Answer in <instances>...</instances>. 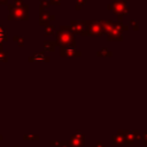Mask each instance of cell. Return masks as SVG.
<instances>
[{
	"label": "cell",
	"instance_id": "5bb4252c",
	"mask_svg": "<svg viewBox=\"0 0 147 147\" xmlns=\"http://www.w3.org/2000/svg\"><path fill=\"white\" fill-rule=\"evenodd\" d=\"M98 56H111V52H109L107 48H102L101 51L96 52Z\"/></svg>",
	"mask_w": 147,
	"mask_h": 147
},
{
	"label": "cell",
	"instance_id": "2e32d148",
	"mask_svg": "<svg viewBox=\"0 0 147 147\" xmlns=\"http://www.w3.org/2000/svg\"><path fill=\"white\" fill-rule=\"evenodd\" d=\"M86 2H87V0H76V5H75L76 9L79 10L84 5H86Z\"/></svg>",
	"mask_w": 147,
	"mask_h": 147
},
{
	"label": "cell",
	"instance_id": "ac0fdd59",
	"mask_svg": "<svg viewBox=\"0 0 147 147\" xmlns=\"http://www.w3.org/2000/svg\"><path fill=\"white\" fill-rule=\"evenodd\" d=\"M0 5H8V0H0Z\"/></svg>",
	"mask_w": 147,
	"mask_h": 147
},
{
	"label": "cell",
	"instance_id": "7c38bea8",
	"mask_svg": "<svg viewBox=\"0 0 147 147\" xmlns=\"http://www.w3.org/2000/svg\"><path fill=\"white\" fill-rule=\"evenodd\" d=\"M8 60V53L2 49V45H0V61L1 62H7Z\"/></svg>",
	"mask_w": 147,
	"mask_h": 147
},
{
	"label": "cell",
	"instance_id": "8fae6325",
	"mask_svg": "<svg viewBox=\"0 0 147 147\" xmlns=\"http://www.w3.org/2000/svg\"><path fill=\"white\" fill-rule=\"evenodd\" d=\"M44 33H45V36H52V34H54L55 33V26L52 25V24L46 25L45 29H44Z\"/></svg>",
	"mask_w": 147,
	"mask_h": 147
},
{
	"label": "cell",
	"instance_id": "3957f363",
	"mask_svg": "<svg viewBox=\"0 0 147 147\" xmlns=\"http://www.w3.org/2000/svg\"><path fill=\"white\" fill-rule=\"evenodd\" d=\"M84 22H85L88 36H91V34L100 36V34L103 33V30H102V26H101L100 22H96V21H84Z\"/></svg>",
	"mask_w": 147,
	"mask_h": 147
},
{
	"label": "cell",
	"instance_id": "7a4b0ae2",
	"mask_svg": "<svg viewBox=\"0 0 147 147\" xmlns=\"http://www.w3.org/2000/svg\"><path fill=\"white\" fill-rule=\"evenodd\" d=\"M56 42L59 46H76L75 34L71 31L70 25H61L60 30L56 32Z\"/></svg>",
	"mask_w": 147,
	"mask_h": 147
},
{
	"label": "cell",
	"instance_id": "277c9868",
	"mask_svg": "<svg viewBox=\"0 0 147 147\" xmlns=\"http://www.w3.org/2000/svg\"><path fill=\"white\" fill-rule=\"evenodd\" d=\"M70 26H71V31L72 33H77V34H84V36H88L87 33V29L85 25L84 21H70Z\"/></svg>",
	"mask_w": 147,
	"mask_h": 147
},
{
	"label": "cell",
	"instance_id": "6da1fadb",
	"mask_svg": "<svg viewBox=\"0 0 147 147\" xmlns=\"http://www.w3.org/2000/svg\"><path fill=\"white\" fill-rule=\"evenodd\" d=\"M8 20H21L26 21L29 20V6L23 0H14L13 3L8 5Z\"/></svg>",
	"mask_w": 147,
	"mask_h": 147
},
{
	"label": "cell",
	"instance_id": "52a82bcc",
	"mask_svg": "<svg viewBox=\"0 0 147 147\" xmlns=\"http://www.w3.org/2000/svg\"><path fill=\"white\" fill-rule=\"evenodd\" d=\"M55 20V16L48 11V10H44V11H40V16H39V24L42 25V26H46L49 24L51 21Z\"/></svg>",
	"mask_w": 147,
	"mask_h": 147
},
{
	"label": "cell",
	"instance_id": "e0dca14e",
	"mask_svg": "<svg viewBox=\"0 0 147 147\" xmlns=\"http://www.w3.org/2000/svg\"><path fill=\"white\" fill-rule=\"evenodd\" d=\"M51 5H60L62 2V0H49Z\"/></svg>",
	"mask_w": 147,
	"mask_h": 147
},
{
	"label": "cell",
	"instance_id": "5b68a950",
	"mask_svg": "<svg viewBox=\"0 0 147 147\" xmlns=\"http://www.w3.org/2000/svg\"><path fill=\"white\" fill-rule=\"evenodd\" d=\"M115 14H117L119 16V18L122 17V15L126 14V6L125 2L122 0H114L109 6H108Z\"/></svg>",
	"mask_w": 147,
	"mask_h": 147
},
{
	"label": "cell",
	"instance_id": "9a60e30c",
	"mask_svg": "<svg viewBox=\"0 0 147 147\" xmlns=\"http://www.w3.org/2000/svg\"><path fill=\"white\" fill-rule=\"evenodd\" d=\"M13 40H14L16 44H18L20 47H22V46L24 45V39H23L22 37H20V36H14V37H13Z\"/></svg>",
	"mask_w": 147,
	"mask_h": 147
},
{
	"label": "cell",
	"instance_id": "30bf717a",
	"mask_svg": "<svg viewBox=\"0 0 147 147\" xmlns=\"http://www.w3.org/2000/svg\"><path fill=\"white\" fill-rule=\"evenodd\" d=\"M51 7V2L49 0H40L39 2V8H40V11H44V10H48Z\"/></svg>",
	"mask_w": 147,
	"mask_h": 147
},
{
	"label": "cell",
	"instance_id": "8992f818",
	"mask_svg": "<svg viewBox=\"0 0 147 147\" xmlns=\"http://www.w3.org/2000/svg\"><path fill=\"white\" fill-rule=\"evenodd\" d=\"M60 54L61 56H80L82 53L76 48V46L68 45V46H60Z\"/></svg>",
	"mask_w": 147,
	"mask_h": 147
},
{
	"label": "cell",
	"instance_id": "4fadbf2b",
	"mask_svg": "<svg viewBox=\"0 0 147 147\" xmlns=\"http://www.w3.org/2000/svg\"><path fill=\"white\" fill-rule=\"evenodd\" d=\"M8 38H7V32L2 29V26H0V45H2L3 41H6Z\"/></svg>",
	"mask_w": 147,
	"mask_h": 147
},
{
	"label": "cell",
	"instance_id": "9c48e42d",
	"mask_svg": "<svg viewBox=\"0 0 147 147\" xmlns=\"http://www.w3.org/2000/svg\"><path fill=\"white\" fill-rule=\"evenodd\" d=\"M56 46H59L56 40L55 41L54 40H46V41H44V49L46 52H54Z\"/></svg>",
	"mask_w": 147,
	"mask_h": 147
},
{
	"label": "cell",
	"instance_id": "ba28073f",
	"mask_svg": "<svg viewBox=\"0 0 147 147\" xmlns=\"http://www.w3.org/2000/svg\"><path fill=\"white\" fill-rule=\"evenodd\" d=\"M28 60H29V62H49L51 57L45 55L44 52H40V53H34Z\"/></svg>",
	"mask_w": 147,
	"mask_h": 147
}]
</instances>
